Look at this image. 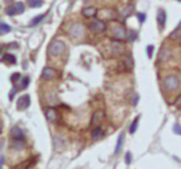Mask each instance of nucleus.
I'll return each instance as SVG.
<instances>
[{"label": "nucleus", "mask_w": 181, "mask_h": 169, "mask_svg": "<svg viewBox=\"0 0 181 169\" xmlns=\"http://www.w3.org/2000/svg\"><path fill=\"white\" fill-rule=\"evenodd\" d=\"M64 51H65V44L62 41H60V40H54L50 44V48H49V52L53 56H59V55H62L64 53Z\"/></svg>", "instance_id": "nucleus-1"}, {"label": "nucleus", "mask_w": 181, "mask_h": 169, "mask_svg": "<svg viewBox=\"0 0 181 169\" xmlns=\"http://www.w3.org/2000/svg\"><path fill=\"white\" fill-rule=\"evenodd\" d=\"M178 86H179V80H178V77L175 75L167 76V77H165L164 80H163V87L166 90L174 91V90L177 89Z\"/></svg>", "instance_id": "nucleus-2"}, {"label": "nucleus", "mask_w": 181, "mask_h": 169, "mask_svg": "<svg viewBox=\"0 0 181 169\" xmlns=\"http://www.w3.org/2000/svg\"><path fill=\"white\" fill-rule=\"evenodd\" d=\"M84 34V27L81 23H73L70 28V35L74 38H79Z\"/></svg>", "instance_id": "nucleus-3"}, {"label": "nucleus", "mask_w": 181, "mask_h": 169, "mask_svg": "<svg viewBox=\"0 0 181 169\" xmlns=\"http://www.w3.org/2000/svg\"><path fill=\"white\" fill-rule=\"evenodd\" d=\"M89 28L92 32H94V33H100V32L105 31V29H106V24H105L104 21H101V20L96 19V20H94L93 22L89 25Z\"/></svg>", "instance_id": "nucleus-4"}, {"label": "nucleus", "mask_w": 181, "mask_h": 169, "mask_svg": "<svg viewBox=\"0 0 181 169\" xmlns=\"http://www.w3.org/2000/svg\"><path fill=\"white\" fill-rule=\"evenodd\" d=\"M30 102H31L30 96L29 95H22L18 98V100H17V108H18L19 110L25 109L30 106Z\"/></svg>", "instance_id": "nucleus-5"}, {"label": "nucleus", "mask_w": 181, "mask_h": 169, "mask_svg": "<svg viewBox=\"0 0 181 169\" xmlns=\"http://www.w3.org/2000/svg\"><path fill=\"white\" fill-rule=\"evenodd\" d=\"M11 136H12L13 140L25 141V133L19 127H13L11 129Z\"/></svg>", "instance_id": "nucleus-6"}, {"label": "nucleus", "mask_w": 181, "mask_h": 169, "mask_svg": "<svg viewBox=\"0 0 181 169\" xmlns=\"http://www.w3.org/2000/svg\"><path fill=\"white\" fill-rule=\"evenodd\" d=\"M112 36L116 38V39L122 40L123 38L126 36V32H125L124 28H123V27H119V25L115 27V28H113V30H112Z\"/></svg>", "instance_id": "nucleus-7"}, {"label": "nucleus", "mask_w": 181, "mask_h": 169, "mask_svg": "<svg viewBox=\"0 0 181 169\" xmlns=\"http://www.w3.org/2000/svg\"><path fill=\"white\" fill-rule=\"evenodd\" d=\"M54 76H55V70L52 69V68H45V69L42 70V80H48L53 78Z\"/></svg>", "instance_id": "nucleus-8"}, {"label": "nucleus", "mask_w": 181, "mask_h": 169, "mask_svg": "<svg viewBox=\"0 0 181 169\" xmlns=\"http://www.w3.org/2000/svg\"><path fill=\"white\" fill-rule=\"evenodd\" d=\"M112 52L115 53V54H122L123 52H124V44H122L121 41H113L112 42Z\"/></svg>", "instance_id": "nucleus-9"}, {"label": "nucleus", "mask_w": 181, "mask_h": 169, "mask_svg": "<svg viewBox=\"0 0 181 169\" xmlns=\"http://www.w3.org/2000/svg\"><path fill=\"white\" fill-rule=\"evenodd\" d=\"M34 161H35V159H34V158H32V159H29V160H27V161L20 163L19 165L15 166L13 169H28L29 167H31V165L34 163Z\"/></svg>", "instance_id": "nucleus-10"}, {"label": "nucleus", "mask_w": 181, "mask_h": 169, "mask_svg": "<svg viewBox=\"0 0 181 169\" xmlns=\"http://www.w3.org/2000/svg\"><path fill=\"white\" fill-rule=\"evenodd\" d=\"M157 20L161 28H163L165 25V21H166V14L164 11H159L158 16H157Z\"/></svg>", "instance_id": "nucleus-11"}, {"label": "nucleus", "mask_w": 181, "mask_h": 169, "mask_svg": "<svg viewBox=\"0 0 181 169\" xmlns=\"http://www.w3.org/2000/svg\"><path fill=\"white\" fill-rule=\"evenodd\" d=\"M104 117V113L102 111H96L93 114V117H92V125H98L100 124V122L103 119Z\"/></svg>", "instance_id": "nucleus-12"}, {"label": "nucleus", "mask_w": 181, "mask_h": 169, "mask_svg": "<svg viewBox=\"0 0 181 169\" xmlns=\"http://www.w3.org/2000/svg\"><path fill=\"white\" fill-rule=\"evenodd\" d=\"M96 8H93V6H89V8H84V11H83L84 16L87 17V18L94 16V15H96Z\"/></svg>", "instance_id": "nucleus-13"}, {"label": "nucleus", "mask_w": 181, "mask_h": 169, "mask_svg": "<svg viewBox=\"0 0 181 169\" xmlns=\"http://www.w3.org/2000/svg\"><path fill=\"white\" fill-rule=\"evenodd\" d=\"M46 116L48 119V121L50 122H54L55 119H57V114H56V111L54 109H48L46 112Z\"/></svg>", "instance_id": "nucleus-14"}, {"label": "nucleus", "mask_w": 181, "mask_h": 169, "mask_svg": "<svg viewBox=\"0 0 181 169\" xmlns=\"http://www.w3.org/2000/svg\"><path fill=\"white\" fill-rule=\"evenodd\" d=\"M122 63L125 66V67L127 68V69H131V68L133 67V60H132V57L130 56V55H126V56L124 57V60L122 61Z\"/></svg>", "instance_id": "nucleus-15"}, {"label": "nucleus", "mask_w": 181, "mask_h": 169, "mask_svg": "<svg viewBox=\"0 0 181 169\" xmlns=\"http://www.w3.org/2000/svg\"><path fill=\"white\" fill-rule=\"evenodd\" d=\"M160 56H159V59H161V60H166V59L169 58V56H171V52H169V49L166 48H163L162 50L160 51Z\"/></svg>", "instance_id": "nucleus-16"}, {"label": "nucleus", "mask_w": 181, "mask_h": 169, "mask_svg": "<svg viewBox=\"0 0 181 169\" xmlns=\"http://www.w3.org/2000/svg\"><path fill=\"white\" fill-rule=\"evenodd\" d=\"M123 143H124V134H121L119 136V138H118L117 146H116V149H115V154H118V153L121 151L122 146H123Z\"/></svg>", "instance_id": "nucleus-17"}, {"label": "nucleus", "mask_w": 181, "mask_h": 169, "mask_svg": "<svg viewBox=\"0 0 181 169\" xmlns=\"http://www.w3.org/2000/svg\"><path fill=\"white\" fill-rule=\"evenodd\" d=\"M91 135H92V138H93V140H98V138H100L101 136L103 135V129L101 127L94 128V129L92 130Z\"/></svg>", "instance_id": "nucleus-18"}, {"label": "nucleus", "mask_w": 181, "mask_h": 169, "mask_svg": "<svg viewBox=\"0 0 181 169\" xmlns=\"http://www.w3.org/2000/svg\"><path fill=\"white\" fill-rule=\"evenodd\" d=\"M2 61H6L8 63H16V58L13 54H4L1 58Z\"/></svg>", "instance_id": "nucleus-19"}, {"label": "nucleus", "mask_w": 181, "mask_h": 169, "mask_svg": "<svg viewBox=\"0 0 181 169\" xmlns=\"http://www.w3.org/2000/svg\"><path fill=\"white\" fill-rule=\"evenodd\" d=\"M12 146L14 147L15 149H17V150H20V149H22L23 147H25V144H23V141L14 140L12 143Z\"/></svg>", "instance_id": "nucleus-20"}, {"label": "nucleus", "mask_w": 181, "mask_h": 169, "mask_svg": "<svg viewBox=\"0 0 181 169\" xmlns=\"http://www.w3.org/2000/svg\"><path fill=\"white\" fill-rule=\"evenodd\" d=\"M169 37H171L172 39H179V38H181V28L180 27L177 28V29L169 35Z\"/></svg>", "instance_id": "nucleus-21"}, {"label": "nucleus", "mask_w": 181, "mask_h": 169, "mask_svg": "<svg viewBox=\"0 0 181 169\" xmlns=\"http://www.w3.org/2000/svg\"><path fill=\"white\" fill-rule=\"evenodd\" d=\"M28 4H29L31 8H40L42 4V0H29Z\"/></svg>", "instance_id": "nucleus-22"}, {"label": "nucleus", "mask_w": 181, "mask_h": 169, "mask_svg": "<svg viewBox=\"0 0 181 169\" xmlns=\"http://www.w3.org/2000/svg\"><path fill=\"white\" fill-rule=\"evenodd\" d=\"M5 13H6V15H8V16H14L15 14H18V11H17L16 6L13 5V6H10V8H6Z\"/></svg>", "instance_id": "nucleus-23"}, {"label": "nucleus", "mask_w": 181, "mask_h": 169, "mask_svg": "<svg viewBox=\"0 0 181 169\" xmlns=\"http://www.w3.org/2000/svg\"><path fill=\"white\" fill-rule=\"evenodd\" d=\"M0 31H1V34H5L11 31V27L8 24H5L4 22H1L0 23Z\"/></svg>", "instance_id": "nucleus-24"}, {"label": "nucleus", "mask_w": 181, "mask_h": 169, "mask_svg": "<svg viewBox=\"0 0 181 169\" xmlns=\"http://www.w3.org/2000/svg\"><path fill=\"white\" fill-rule=\"evenodd\" d=\"M44 17H45V15H39V16H37V17H35V18L32 20V22H31V27H33V25H36V24H38V23L40 22V21L44 19Z\"/></svg>", "instance_id": "nucleus-25"}, {"label": "nucleus", "mask_w": 181, "mask_h": 169, "mask_svg": "<svg viewBox=\"0 0 181 169\" xmlns=\"http://www.w3.org/2000/svg\"><path fill=\"white\" fill-rule=\"evenodd\" d=\"M138 122H139V117H137V119H135V121L132 122V124H131L130 126V129H129V131H130V133H133V132L137 130V127H138Z\"/></svg>", "instance_id": "nucleus-26"}, {"label": "nucleus", "mask_w": 181, "mask_h": 169, "mask_svg": "<svg viewBox=\"0 0 181 169\" xmlns=\"http://www.w3.org/2000/svg\"><path fill=\"white\" fill-rule=\"evenodd\" d=\"M15 6H16L17 11H18V14L23 13V11H25V5H23V3H21V2H17V3L15 4Z\"/></svg>", "instance_id": "nucleus-27"}, {"label": "nucleus", "mask_w": 181, "mask_h": 169, "mask_svg": "<svg viewBox=\"0 0 181 169\" xmlns=\"http://www.w3.org/2000/svg\"><path fill=\"white\" fill-rule=\"evenodd\" d=\"M126 35H127V38H129L130 41H133V40L136 39V33L133 31H128Z\"/></svg>", "instance_id": "nucleus-28"}, {"label": "nucleus", "mask_w": 181, "mask_h": 169, "mask_svg": "<svg viewBox=\"0 0 181 169\" xmlns=\"http://www.w3.org/2000/svg\"><path fill=\"white\" fill-rule=\"evenodd\" d=\"M19 78H20V74H19V73H14V74H12V75H11V82L16 83Z\"/></svg>", "instance_id": "nucleus-29"}, {"label": "nucleus", "mask_w": 181, "mask_h": 169, "mask_svg": "<svg viewBox=\"0 0 181 169\" xmlns=\"http://www.w3.org/2000/svg\"><path fill=\"white\" fill-rule=\"evenodd\" d=\"M29 77H23L22 80V84H21V88L22 89H25V88L28 87V85H29Z\"/></svg>", "instance_id": "nucleus-30"}, {"label": "nucleus", "mask_w": 181, "mask_h": 169, "mask_svg": "<svg viewBox=\"0 0 181 169\" xmlns=\"http://www.w3.org/2000/svg\"><path fill=\"white\" fill-rule=\"evenodd\" d=\"M153 52H154V46H147V55H148V58H152Z\"/></svg>", "instance_id": "nucleus-31"}, {"label": "nucleus", "mask_w": 181, "mask_h": 169, "mask_svg": "<svg viewBox=\"0 0 181 169\" xmlns=\"http://www.w3.org/2000/svg\"><path fill=\"white\" fill-rule=\"evenodd\" d=\"M174 132L177 134H181V126L179 124H175L174 125Z\"/></svg>", "instance_id": "nucleus-32"}, {"label": "nucleus", "mask_w": 181, "mask_h": 169, "mask_svg": "<svg viewBox=\"0 0 181 169\" xmlns=\"http://www.w3.org/2000/svg\"><path fill=\"white\" fill-rule=\"evenodd\" d=\"M138 18H139V21H140V22L143 23L144 21H145L146 16H145V14H143V13H139V14H138Z\"/></svg>", "instance_id": "nucleus-33"}, {"label": "nucleus", "mask_w": 181, "mask_h": 169, "mask_svg": "<svg viewBox=\"0 0 181 169\" xmlns=\"http://www.w3.org/2000/svg\"><path fill=\"white\" fill-rule=\"evenodd\" d=\"M125 160H126V163L127 164H130V162H131V154H130V152H127L126 157H125Z\"/></svg>", "instance_id": "nucleus-34"}, {"label": "nucleus", "mask_w": 181, "mask_h": 169, "mask_svg": "<svg viewBox=\"0 0 181 169\" xmlns=\"http://www.w3.org/2000/svg\"><path fill=\"white\" fill-rule=\"evenodd\" d=\"M175 106L177 107V108H181V95L178 97V99H177V102H176Z\"/></svg>", "instance_id": "nucleus-35"}]
</instances>
